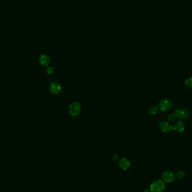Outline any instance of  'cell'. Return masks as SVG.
<instances>
[{"label":"cell","mask_w":192,"mask_h":192,"mask_svg":"<svg viewBox=\"0 0 192 192\" xmlns=\"http://www.w3.org/2000/svg\"><path fill=\"white\" fill-rule=\"evenodd\" d=\"M165 189V184L161 180H157L151 184V192H162Z\"/></svg>","instance_id":"cell-1"},{"label":"cell","mask_w":192,"mask_h":192,"mask_svg":"<svg viewBox=\"0 0 192 192\" xmlns=\"http://www.w3.org/2000/svg\"><path fill=\"white\" fill-rule=\"evenodd\" d=\"M81 105L78 101H73L69 107V112L71 116H76L80 113Z\"/></svg>","instance_id":"cell-2"},{"label":"cell","mask_w":192,"mask_h":192,"mask_svg":"<svg viewBox=\"0 0 192 192\" xmlns=\"http://www.w3.org/2000/svg\"><path fill=\"white\" fill-rule=\"evenodd\" d=\"M175 178H176L175 175L171 171H165L162 175V181L164 183H172L174 181Z\"/></svg>","instance_id":"cell-3"},{"label":"cell","mask_w":192,"mask_h":192,"mask_svg":"<svg viewBox=\"0 0 192 192\" xmlns=\"http://www.w3.org/2000/svg\"><path fill=\"white\" fill-rule=\"evenodd\" d=\"M172 102L167 99H164L159 103V108L162 111H166L171 109L172 107Z\"/></svg>","instance_id":"cell-4"},{"label":"cell","mask_w":192,"mask_h":192,"mask_svg":"<svg viewBox=\"0 0 192 192\" xmlns=\"http://www.w3.org/2000/svg\"><path fill=\"white\" fill-rule=\"evenodd\" d=\"M159 127L160 130L164 133H167L172 130V126L170 123L166 121H161L159 123Z\"/></svg>","instance_id":"cell-5"},{"label":"cell","mask_w":192,"mask_h":192,"mask_svg":"<svg viewBox=\"0 0 192 192\" xmlns=\"http://www.w3.org/2000/svg\"><path fill=\"white\" fill-rule=\"evenodd\" d=\"M175 113L177 114L178 117L181 119H185L188 118L189 112L188 110L184 108H178L175 110Z\"/></svg>","instance_id":"cell-6"},{"label":"cell","mask_w":192,"mask_h":192,"mask_svg":"<svg viewBox=\"0 0 192 192\" xmlns=\"http://www.w3.org/2000/svg\"><path fill=\"white\" fill-rule=\"evenodd\" d=\"M49 88L53 94H58L61 91V84L57 82H52L50 84Z\"/></svg>","instance_id":"cell-7"},{"label":"cell","mask_w":192,"mask_h":192,"mask_svg":"<svg viewBox=\"0 0 192 192\" xmlns=\"http://www.w3.org/2000/svg\"><path fill=\"white\" fill-rule=\"evenodd\" d=\"M119 166L124 170H128L130 166V162L125 158H122L118 162Z\"/></svg>","instance_id":"cell-8"},{"label":"cell","mask_w":192,"mask_h":192,"mask_svg":"<svg viewBox=\"0 0 192 192\" xmlns=\"http://www.w3.org/2000/svg\"><path fill=\"white\" fill-rule=\"evenodd\" d=\"M185 125L182 121H177L172 126V129L178 132H182L185 130Z\"/></svg>","instance_id":"cell-9"},{"label":"cell","mask_w":192,"mask_h":192,"mask_svg":"<svg viewBox=\"0 0 192 192\" xmlns=\"http://www.w3.org/2000/svg\"><path fill=\"white\" fill-rule=\"evenodd\" d=\"M39 62L43 66H48L50 62V58L46 54H42L39 58Z\"/></svg>","instance_id":"cell-10"},{"label":"cell","mask_w":192,"mask_h":192,"mask_svg":"<svg viewBox=\"0 0 192 192\" xmlns=\"http://www.w3.org/2000/svg\"><path fill=\"white\" fill-rule=\"evenodd\" d=\"M175 176L178 179L182 180L184 179L185 177V172L183 171H179V172H177V174Z\"/></svg>","instance_id":"cell-11"},{"label":"cell","mask_w":192,"mask_h":192,"mask_svg":"<svg viewBox=\"0 0 192 192\" xmlns=\"http://www.w3.org/2000/svg\"><path fill=\"white\" fill-rule=\"evenodd\" d=\"M158 112V107H152L149 109V113L152 115L156 114Z\"/></svg>","instance_id":"cell-12"},{"label":"cell","mask_w":192,"mask_h":192,"mask_svg":"<svg viewBox=\"0 0 192 192\" xmlns=\"http://www.w3.org/2000/svg\"><path fill=\"white\" fill-rule=\"evenodd\" d=\"M178 117V116L177 114L175 113H173L170 114L169 116H168V119L169 121H175Z\"/></svg>","instance_id":"cell-13"},{"label":"cell","mask_w":192,"mask_h":192,"mask_svg":"<svg viewBox=\"0 0 192 192\" xmlns=\"http://www.w3.org/2000/svg\"><path fill=\"white\" fill-rule=\"evenodd\" d=\"M185 85L188 87H192V77H190L187 79L185 81Z\"/></svg>","instance_id":"cell-14"},{"label":"cell","mask_w":192,"mask_h":192,"mask_svg":"<svg viewBox=\"0 0 192 192\" xmlns=\"http://www.w3.org/2000/svg\"><path fill=\"white\" fill-rule=\"evenodd\" d=\"M46 71H47V72L48 74H51L53 72L54 69H53L52 67H48L46 68Z\"/></svg>","instance_id":"cell-15"},{"label":"cell","mask_w":192,"mask_h":192,"mask_svg":"<svg viewBox=\"0 0 192 192\" xmlns=\"http://www.w3.org/2000/svg\"><path fill=\"white\" fill-rule=\"evenodd\" d=\"M144 192H151V191H149V190H145Z\"/></svg>","instance_id":"cell-16"}]
</instances>
